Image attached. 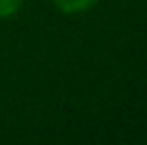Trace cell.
Listing matches in <instances>:
<instances>
[{"label": "cell", "mask_w": 147, "mask_h": 145, "mask_svg": "<svg viewBox=\"0 0 147 145\" xmlns=\"http://www.w3.org/2000/svg\"><path fill=\"white\" fill-rule=\"evenodd\" d=\"M98 0H53V4L58 7V11L66 13V15H77L83 13L88 9H92Z\"/></svg>", "instance_id": "1"}, {"label": "cell", "mask_w": 147, "mask_h": 145, "mask_svg": "<svg viewBox=\"0 0 147 145\" xmlns=\"http://www.w3.org/2000/svg\"><path fill=\"white\" fill-rule=\"evenodd\" d=\"M19 7H22V0H0V17H13L19 11Z\"/></svg>", "instance_id": "2"}]
</instances>
